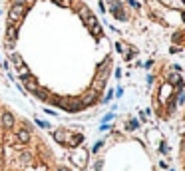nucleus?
Returning <instances> with one entry per match:
<instances>
[{
  "mask_svg": "<svg viewBox=\"0 0 185 171\" xmlns=\"http://www.w3.org/2000/svg\"><path fill=\"white\" fill-rule=\"evenodd\" d=\"M22 6L4 24L2 46L22 87L48 106L80 114L102 102L112 62L104 28L84 0H14Z\"/></svg>",
  "mask_w": 185,
  "mask_h": 171,
  "instance_id": "nucleus-1",
  "label": "nucleus"
},
{
  "mask_svg": "<svg viewBox=\"0 0 185 171\" xmlns=\"http://www.w3.org/2000/svg\"><path fill=\"white\" fill-rule=\"evenodd\" d=\"M96 171H157V167L141 141L121 139L98 157Z\"/></svg>",
  "mask_w": 185,
  "mask_h": 171,
  "instance_id": "nucleus-2",
  "label": "nucleus"
},
{
  "mask_svg": "<svg viewBox=\"0 0 185 171\" xmlns=\"http://www.w3.org/2000/svg\"><path fill=\"white\" fill-rule=\"evenodd\" d=\"M177 159H179V171H185V129H183V133H181V141H179Z\"/></svg>",
  "mask_w": 185,
  "mask_h": 171,
  "instance_id": "nucleus-3",
  "label": "nucleus"
}]
</instances>
